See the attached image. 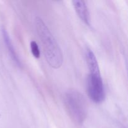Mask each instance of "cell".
<instances>
[{"label": "cell", "instance_id": "obj_1", "mask_svg": "<svg viewBox=\"0 0 128 128\" xmlns=\"http://www.w3.org/2000/svg\"><path fill=\"white\" fill-rule=\"evenodd\" d=\"M35 25L48 63L52 68L59 69L62 64L63 56L58 43L40 18H36Z\"/></svg>", "mask_w": 128, "mask_h": 128}, {"label": "cell", "instance_id": "obj_2", "mask_svg": "<svg viewBox=\"0 0 128 128\" xmlns=\"http://www.w3.org/2000/svg\"><path fill=\"white\" fill-rule=\"evenodd\" d=\"M64 103L71 120L82 124L88 116L87 103L83 95L77 90H68L64 94Z\"/></svg>", "mask_w": 128, "mask_h": 128}, {"label": "cell", "instance_id": "obj_3", "mask_svg": "<svg viewBox=\"0 0 128 128\" xmlns=\"http://www.w3.org/2000/svg\"><path fill=\"white\" fill-rule=\"evenodd\" d=\"M86 90L90 98L95 103H101L105 99V91L101 74L90 73L86 81Z\"/></svg>", "mask_w": 128, "mask_h": 128}, {"label": "cell", "instance_id": "obj_4", "mask_svg": "<svg viewBox=\"0 0 128 128\" xmlns=\"http://www.w3.org/2000/svg\"><path fill=\"white\" fill-rule=\"evenodd\" d=\"M72 4L78 16L86 24L90 26V12L86 2L81 0H76L72 1Z\"/></svg>", "mask_w": 128, "mask_h": 128}, {"label": "cell", "instance_id": "obj_5", "mask_svg": "<svg viewBox=\"0 0 128 128\" xmlns=\"http://www.w3.org/2000/svg\"><path fill=\"white\" fill-rule=\"evenodd\" d=\"M2 38H3L4 40V42L5 44H6V48L8 49L9 52H10L11 58H12V60H13L14 62L18 66L21 67V61H20L18 56L17 55L16 50H15L14 48V46L12 45V42H11V39H10V36H9L8 33V32L6 31V30L4 28L2 29Z\"/></svg>", "mask_w": 128, "mask_h": 128}, {"label": "cell", "instance_id": "obj_6", "mask_svg": "<svg viewBox=\"0 0 128 128\" xmlns=\"http://www.w3.org/2000/svg\"><path fill=\"white\" fill-rule=\"evenodd\" d=\"M86 60L88 66L89 70L91 74H101L99 67L98 62L97 61L94 53L90 49L87 48L85 53Z\"/></svg>", "mask_w": 128, "mask_h": 128}, {"label": "cell", "instance_id": "obj_7", "mask_svg": "<svg viewBox=\"0 0 128 128\" xmlns=\"http://www.w3.org/2000/svg\"><path fill=\"white\" fill-rule=\"evenodd\" d=\"M30 48H31V51L32 55H33L36 58H40V51L37 42L35 41H31V42H30Z\"/></svg>", "mask_w": 128, "mask_h": 128}]
</instances>
